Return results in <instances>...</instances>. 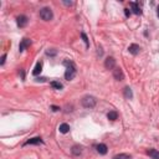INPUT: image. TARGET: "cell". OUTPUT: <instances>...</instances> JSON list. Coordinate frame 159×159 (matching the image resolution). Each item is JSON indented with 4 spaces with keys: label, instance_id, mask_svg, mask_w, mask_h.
Segmentation results:
<instances>
[{
    "label": "cell",
    "instance_id": "e0dca14e",
    "mask_svg": "<svg viewBox=\"0 0 159 159\" xmlns=\"http://www.w3.org/2000/svg\"><path fill=\"white\" fill-rule=\"evenodd\" d=\"M148 154L152 157L153 159H159V152H158V150H155V149H149Z\"/></svg>",
    "mask_w": 159,
    "mask_h": 159
},
{
    "label": "cell",
    "instance_id": "ffe728a7",
    "mask_svg": "<svg viewBox=\"0 0 159 159\" xmlns=\"http://www.w3.org/2000/svg\"><path fill=\"white\" fill-rule=\"evenodd\" d=\"M81 36H82V39H83V41H85V44H86V46L88 47V40H87V36H86V34H81Z\"/></svg>",
    "mask_w": 159,
    "mask_h": 159
},
{
    "label": "cell",
    "instance_id": "cb8c5ba5",
    "mask_svg": "<svg viewBox=\"0 0 159 159\" xmlns=\"http://www.w3.org/2000/svg\"><path fill=\"white\" fill-rule=\"evenodd\" d=\"M157 14H158V18H159V5H158V9H157Z\"/></svg>",
    "mask_w": 159,
    "mask_h": 159
},
{
    "label": "cell",
    "instance_id": "7c38bea8",
    "mask_svg": "<svg viewBox=\"0 0 159 159\" xmlns=\"http://www.w3.org/2000/svg\"><path fill=\"white\" fill-rule=\"evenodd\" d=\"M131 6H132V10L133 13H134L136 15H140L142 14V10H140V7L137 3H131Z\"/></svg>",
    "mask_w": 159,
    "mask_h": 159
},
{
    "label": "cell",
    "instance_id": "8fae6325",
    "mask_svg": "<svg viewBox=\"0 0 159 159\" xmlns=\"http://www.w3.org/2000/svg\"><path fill=\"white\" fill-rule=\"evenodd\" d=\"M41 143H43V139H41L40 137H35V138L29 139L25 144H41Z\"/></svg>",
    "mask_w": 159,
    "mask_h": 159
},
{
    "label": "cell",
    "instance_id": "ba28073f",
    "mask_svg": "<svg viewBox=\"0 0 159 159\" xmlns=\"http://www.w3.org/2000/svg\"><path fill=\"white\" fill-rule=\"evenodd\" d=\"M128 51H129L132 55H138L139 51H140V47H139V45H137V44H132V45L128 47Z\"/></svg>",
    "mask_w": 159,
    "mask_h": 159
},
{
    "label": "cell",
    "instance_id": "52a82bcc",
    "mask_svg": "<svg viewBox=\"0 0 159 159\" xmlns=\"http://www.w3.org/2000/svg\"><path fill=\"white\" fill-rule=\"evenodd\" d=\"M31 45V41L29 40V39H24V40H21V43H20V45H19V50H20V52H22L25 49L26 47H29Z\"/></svg>",
    "mask_w": 159,
    "mask_h": 159
},
{
    "label": "cell",
    "instance_id": "d6986e66",
    "mask_svg": "<svg viewBox=\"0 0 159 159\" xmlns=\"http://www.w3.org/2000/svg\"><path fill=\"white\" fill-rule=\"evenodd\" d=\"M113 159H132V158L128 154H118V155H114Z\"/></svg>",
    "mask_w": 159,
    "mask_h": 159
},
{
    "label": "cell",
    "instance_id": "7a4b0ae2",
    "mask_svg": "<svg viewBox=\"0 0 159 159\" xmlns=\"http://www.w3.org/2000/svg\"><path fill=\"white\" fill-rule=\"evenodd\" d=\"M97 101H96V98L93 96H85L82 99H81V105L87 108V110H91V108H93L96 106Z\"/></svg>",
    "mask_w": 159,
    "mask_h": 159
},
{
    "label": "cell",
    "instance_id": "277c9868",
    "mask_svg": "<svg viewBox=\"0 0 159 159\" xmlns=\"http://www.w3.org/2000/svg\"><path fill=\"white\" fill-rule=\"evenodd\" d=\"M105 67L107 70H112L116 67V60H114V57H107L106 58V61H105Z\"/></svg>",
    "mask_w": 159,
    "mask_h": 159
},
{
    "label": "cell",
    "instance_id": "30bf717a",
    "mask_svg": "<svg viewBox=\"0 0 159 159\" xmlns=\"http://www.w3.org/2000/svg\"><path fill=\"white\" fill-rule=\"evenodd\" d=\"M71 152H72V154H73V155L78 157V155H81V154H82V147H81V146H73V147H72V149H71Z\"/></svg>",
    "mask_w": 159,
    "mask_h": 159
},
{
    "label": "cell",
    "instance_id": "5bb4252c",
    "mask_svg": "<svg viewBox=\"0 0 159 159\" xmlns=\"http://www.w3.org/2000/svg\"><path fill=\"white\" fill-rule=\"evenodd\" d=\"M107 118L110 119V121H116L117 118H118V113H117L116 111H111V112H108Z\"/></svg>",
    "mask_w": 159,
    "mask_h": 159
},
{
    "label": "cell",
    "instance_id": "7402d4cb",
    "mask_svg": "<svg viewBox=\"0 0 159 159\" xmlns=\"http://www.w3.org/2000/svg\"><path fill=\"white\" fill-rule=\"evenodd\" d=\"M124 14H125V16H131V11L128 9H124Z\"/></svg>",
    "mask_w": 159,
    "mask_h": 159
},
{
    "label": "cell",
    "instance_id": "ac0fdd59",
    "mask_svg": "<svg viewBox=\"0 0 159 159\" xmlns=\"http://www.w3.org/2000/svg\"><path fill=\"white\" fill-rule=\"evenodd\" d=\"M51 87L55 88V90H61V88H62V83L57 82V81H52V82H51Z\"/></svg>",
    "mask_w": 159,
    "mask_h": 159
},
{
    "label": "cell",
    "instance_id": "4fadbf2b",
    "mask_svg": "<svg viewBox=\"0 0 159 159\" xmlns=\"http://www.w3.org/2000/svg\"><path fill=\"white\" fill-rule=\"evenodd\" d=\"M58 131H60V133H67L69 131H70V125L67 124V123H62V124H60V127H58Z\"/></svg>",
    "mask_w": 159,
    "mask_h": 159
},
{
    "label": "cell",
    "instance_id": "6da1fadb",
    "mask_svg": "<svg viewBox=\"0 0 159 159\" xmlns=\"http://www.w3.org/2000/svg\"><path fill=\"white\" fill-rule=\"evenodd\" d=\"M67 67H66V72H65V78L67 80V81H71L75 78V76H76V67H75V65L73 62L69 61V60H66L63 62Z\"/></svg>",
    "mask_w": 159,
    "mask_h": 159
},
{
    "label": "cell",
    "instance_id": "3957f363",
    "mask_svg": "<svg viewBox=\"0 0 159 159\" xmlns=\"http://www.w3.org/2000/svg\"><path fill=\"white\" fill-rule=\"evenodd\" d=\"M40 18L43 19L44 21H50V20H52V18H54L52 10L50 9V7H43V9L40 10Z\"/></svg>",
    "mask_w": 159,
    "mask_h": 159
},
{
    "label": "cell",
    "instance_id": "2e32d148",
    "mask_svg": "<svg viewBox=\"0 0 159 159\" xmlns=\"http://www.w3.org/2000/svg\"><path fill=\"white\" fill-rule=\"evenodd\" d=\"M123 93H124V97H125V98H128V99H131V98L133 97L132 90H131L129 87H124V90H123Z\"/></svg>",
    "mask_w": 159,
    "mask_h": 159
},
{
    "label": "cell",
    "instance_id": "5b68a950",
    "mask_svg": "<svg viewBox=\"0 0 159 159\" xmlns=\"http://www.w3.org/2000/svg\"><path fill=\"white\" fill-rule=\"evenodd\" d=\"M113 77H114L117 81H122V80L124 78V75H123L122 69H119V67H114V70H113Z\"/></svg>",
    "mask_w": 159,
    "mask_h": 159
},
{
    "label": "cell",
    "instance_id": "603a6c76",
    "mask_svg": "<svg viewBox=\"0 0 159 159\" xmlns=\"http://www.w3.org/2000/svg\"><path fill=\"white\" fill-rule=\"evenodd\" d=\"M58 110H60V108H58V107H56V106H52V111H58Z\"/></svg>",
    "mask_w": 159,
    "mask_h": 159
},
{
    "label": "cell",
    "instance_id": "9a60e30c",
    "mask_svg": "<svg viewBox=\"0 0 159 159\" xmlns=\"http://www.w3.org/2000/svg\"><path fill=\"white\" fill-rule=\"evenodd\" d=\"M41 71H43V62H37L36 66H35V69H34V71H32V73L36 76V75H39Z\"/></svg>",
    "mask_w": 159,
    "mask_h": 159
},
{
    "label": "cell",
    "instance_id": "44dd1931",
    "mask_svg": "<svg viewBox=\"0 0 159 159\" xmlns=\"http://www.w3.org/2000/svg\"><path fill=\"white\" fill-rule=\"evenodd\" d=\"M5 58H6V55H3L1 56V61H0V65H4L5 63Z\"/></svg>",
    "mask_w": 159,
    "mask_h": 159
},
{
    "label": "cell",
    "instance_id": "8992f818",
    "mask_svg": "<svg viewBox=\"0 0 159 159\" xmlns=\"http://www.w3.org/2000/svg\"><path fill=\"white\" fill-rule=\"evenodd\" d=\"M28 18L25 15H20V16H18V19H16V22H18V26L19 28H25L28 25Z\"/></svg>",
    "mask_w": 159,
    "mask_h": 159
},
{
    "label": "cell",
    "instance_id": "9c48e42d",
    "mask_svg": "<svg viewBox=\"0 0 159 159\" xmlns=\"http://www.w3.org/2000/svg\"><path fill=\"white\" fill-rule=\"evenodd\" d=\"M96 149H97V152H98L99 154H102V155L107 154V152H108V149H107V146H106V144H98V146L96 147Z\"/></svg>",
    "mask_w": 159,
    "mask_h": 159
}]
</instances>
